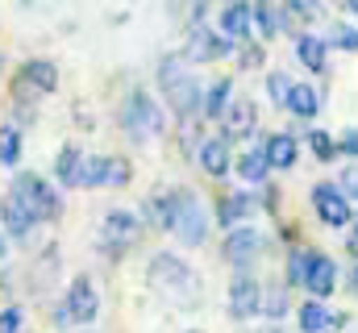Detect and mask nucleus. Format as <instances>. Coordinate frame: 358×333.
<instances>
[{
	"mask_svg": "<svg viewBox=\"0 0 358 333\" xmlns=\"http://www.w3.org/2000/svg\"><path fill=\"white\" fill-rule=\"evenodd\" d=\"M229 100H234V83L229 80H213L204 87V104H200V113L208 117V121H221V113L229 108Z\"/></svg>",
	"mask_w": 358,
	"mask_h": 333,
	"instance_id": "obj_25",
	"label": "nucleus"
},
{
	"mask_svg": "<svg viewBox=\"0 0 358 333\" xmlns=\"http://www.w3.org/2000/svg\"><path fill=\"white\" fill-rule=\"evenodd\" d=\"M250 25H255L263 38H279V34H283V8H275L271 0L250 4Z\"/></svg>",
	"mask_w": 358,
	"mask_h": 333,
	"instance_id": "obj_24",
	"label": "nucleus"
},
{
	"mask_svg": "<svg viewBox=\"0 0 358 333\" xmlns=\"http://www.w3.org/2000/svg\"><path fill=\"white\" fill-rule=\"evenodd\" d=\"M267 333H287V330H267Z\"/></svg>",
	"mask_w": 358,
	"mask_h": 333,
	"instance_id": "obj_45",
	"label": "nucleus"
},
{
	"mask_svg": "<svg viewBox=\"0 0 358 333\" xmlns=\"http://www.w3.org/2000/svg\"><path fill=\"white\" fill-rule=\"evenodd\" d=\"M121 129L129 142H150L163 134V108L146 87H129V96L121 100Z\"/></svg>",
	"mask_w": 358,
	"mask_h": 333,
	"instance_id": "obj_2",
	"label": "nucleus"
},
{
	"mask_svg": "<svg viewBox=\"0 0 358 333\" xmlns=\"http://www.w3.org/2000/svg\"><path fill=\"white\" fill-rule=\"evenodd\" d=\"M229 50H234L229 38H221L217 29H208V25L196 21V25L187 29V46H183L179 55H183L187 63H217V59H225Z\"/></svg>",
	"mask_w": 358,
	"mask_h": 333,
	"instance_id": "obj_11",
	"label": "nucleus"
},
{
	"mask_svg": "<svg viewBox=\"0 0 358 333\" xmlns=\"http://www.w3.org/2000/svg\"><path fill=\"white\" fill-rule=\"evenodd\" d=\"M142 213H146V225H155V229H167V234H171V225H176V187H171V192L150 196V200L142 204Z\"/></svg>",
	"mask_w": 358,
	"mask_h": 333,
	"instance_id": "obj_20",
	"label": "nucleus"
},
{
	"mask_svg": "<svg viewBox=\"0 0 358 333\" xmlns=\"http://www.w3.org/2000/svg\"><path fill=\"white\" fill-rule=\"evenodd\" d=\"M338 155H350V159L358 163V125H355V129H346V134L338 138Z\"/></svg>",
	"mask_w": 358,
	"mask_h": 333,
	"instance_id": "obj_39",
	"label": "nucleus"
},
{
	"mask_svg": "<svg viewBox=\"0 0 358 333\" xmlns=\"http://www.w3.org/2000/svg\"><path fill=\"white\" fill-rule=\"evenodd\" d=\"M342 321H346V317H334L321 300H308V304L300 309V333H334Z\"/></svg>",
	"mask_w": 358,
	"mask_h": 333,
	"instance_id": "obj_21",
	"label": "nucleus"
},
{
	"mask_svg": "<svg viewBox=\"0 0 358 333\" xmlns=\"http://www.w3.org/2000/svg\"><path fill=\"white\" fill-rule=\"evenodd\" d=\"M4 254H8V250H4V234H0V258H4Z\"/></svg>",
	"mask_w": 358,
	"mask_h": 333,
	"instance_id": "obj_44",
	"label": "nucleus"
},
{
	"mask_svg": "<svg viewBox=\"0 0 358 333\" xmlns=\"http://www.w3.org/2000/svg\"><path fill=\"white\" fill-rule=\"evenodd\" d=\"M325 42H329V46H342V50H358V29H350V25H334Z\"/></svg>",
	"mask_w": 358,
	"mask_h": 333,
	"instance_id": "obj_37",
	"label": "nucleus"
},
{
	"mask_svg": "<svg viewBox=\"0 0 358 333\" xmlns=\"http://www.w3.org/2000/svg\"><path fill=\"white\" fill-rule=\"evenodd\" d=\"M80 166H84V150H80V146H63V150L55 155V179H59L63 187H76V183H80Z\"/></svg>",
	"mask_w": 358,
	"mask_h": 333,
	"instance_id": "obj_27",
	"label": "nucleus"
},
{
	"mask_svg": "<svg viewBox=\"0 0 358 333\" xmlns=\"http://www.w3.org/2000/svg\"><path fill=\"white\" fill-rule=\"evenodd\" d=\"M334 288H338V262L329 254L313 250V262H308V275H304V292H313L321 300V296H334Z\"/></svg>",
	"mask_w": 358,
	"mask_h": 333,
	"instance_id": "obj_17",
	"label": "nucleus"
},
{
	"mask_svg": "<svg viewBox=\"0 0 358 333\" xmlns=\"http://www.w3.org/2000/svg\"><path fill=\"white\" fill-rule=\"evenodd\" d=\"M21 330H25V309L21 304L0 309V333H21Z\"/></svg>",
	"mask_w": 358,
	"mask_h": 333,
	"instance_id": "obj_36",
	"label": "nucleus"
},
{
	"mask_svg": "<svg viewBox=\"0 0 358 333\" xmlns=\"http://www.w3.org/2000/svg\"><path fill=\"white\" fill-rule=\"evenodd\" d=\"M155 80H159V92H163V100L171 104V113H176L179 121H192V117L200 113V104H204V87H200V80L192 76V63H187L179 50L159 59Z\"/></svg>",
	"mask_w": 358,
	"mask_h": 333,
	"instance_id": "obj_1",
	"label": "nucleus"
},
{
	"mask_svg": "<svg viewBox=\"0 0 358 333\" xmlns=\"http://www.w3.org/2000/svg\"><path fill=\"white\" fill-rule=\"evenodd\" d=\"M287 108H292V117H300V121H313V117L321 113V96H317V87H313V83H292Z\"/></svg>",
	"mask_w": 358,
	"mask_h": 333,
	"instance_id": "obj_23",
	"label": "nucleus"
},
{
	"mask_svg": "<svg viewBox=\"0 0 358 333\" xmlns=\"http://www.w3.org/2000/svg\"><path fill=\"white\" fill-rule=\"evenodd\" d=\"M308 150H313L321 163H334V159H338V138H329V134L313 129V134H308Z\"/></svg>",
	"mask_w": 358,
	"mask_h": 333,
	"instance_id": "obj_33",
	"label": "nucleus"
},
{
	"mask_svg": "<svg viewBox=\"0 0 358 333\" xmlns=\"http://www.w3.org/2000/svg\"><path fill=\"white\" fill-rule=\"evenodd\" d=\"M255 208H259L255 192H229V196L217 200V225H221V229H238L242 221L255 217Z\"/></svg>",
	"mask_w": 358,
	"mask_h": 333,
	"instance_id": "obj_15",
	"label": "nucleus"
},
{
	"mask_svg": "<svg viewBox=\"0 0 358 333\" xmlns=\"http://www.w3.org/2000/svg\"><path fill=\"white\" fill-rule=\"evenodd\" d=\"M250 4L246 0H229V4H221V13H217V34L221 38H229V42H246L250 38Z\"/></svg>",
	"mask_w": 358,
	"mask_h": 333,
	"instance_id": "obj_14",
	"label": "nucleus"
},
{
	"mask_svg": "<svg viewBox=\"0 0 358 333\" xmlns=\"http://www.w3.org/2000/svg\"><path fill=\"white\" fill-rule=\"evenodd\" d=\"M138 242H142V217L138 213H129V208L104 213V221H100V250H104V258H121L125 250H134Z\"/></svg>",
	"mask_w": 358,
	"mask_h": 333,
	"instance_id": "obj_7",
	"label": "nucleus"
},
{
	"mask_svg": "<svg viewBox=\"0 0 358 333\" xmlns=\"http://www.w3.org/2000/svg\"><path fill=\"white\" fill-rule=\"evenodd\" d=\"M287 8H283V29L287 25H313L317 17H321V4L317 0H283Z\"/></svg>",
	"mask_w": 358,
	"mask_h": 333,
	"instance_id": "obj_29",
	"label": "nucleus"
},
{
	"mask_svg": "<svg viewBox=\"0 0 358 333\" xmlns=\"http://www.w3.org/2000/svg\"><path fill=\"white\" fill-rule=\"evenodd\" d=\"M346 8H350V13L358 17V0H346Z\"/></svg>",
	"mask_w": 358,
	"mask_h": 333,
	"instance_id": "obj_43",
	"label": "nucleus"
},
{
	"mask_svg": "<svg viewBox=\"0 0 358 333\" xmlns=\"http://www.w3.org/2000/svg\"><path fill=\"white\" fill-rule=\"evenodd\" d=\"M342 4H346V0H342Z\"/></svg>",
	"mask_w": 358,
	"mask_h": 333,
	"instance_id": "obj_46",
	"label": "nucleus"
},
{
	"mask_svg": "<svg viewBox=\"0 0 358 333\" xmlns=\"http://www.w3.org/2000/svg\"><path fill=\"white\" fill-rule=\"evenodd\" d=\"M308 200H313V208H317L321 225H329V229H346V225L355 221V204L342 196V187H338V183H313Z\"/></svg>",
	"mask_w": 358,
	"mask_h": 333,
	"instance_id": "obj_9",
	"label": "nucleus"
},
{
	"mask_svg": "<svg viewBox=\"0 0 358 333\" xmlns=\"http://www.w3.org/2000/svg\"><path fill=\"white\" fill-rule=\"evenodd\" d=\"M350 292L358 296V258H355V267H350Z\"/></svg>",
	"mask_w": 358,
	"mask_h": 333,
	"instance_id": "obj_42",
	"label": "nucleus"
},
{
	"mask_svg": "<svg viewBox=\"0 0 358 333\" xmlns=\"http://www.w3.org/2000/svg\"><path fill=\"white\" fill-rule=\"evenodd\" d=\"M338 187H342V196H346L350 204H358V163H350L346 171H342V179H338Z\"/></svg>",
	"mask_w": 358,
	"mask_h": 333,
	"instance_id": "obj_38",
	"label": "nucleus"
},
{
	"mask_svg": "<svg viewBox=\"0 0 358 333\" xmlns=\"http://www.w3.org/2000/svg\"><path fill=\"white\" fill-rule=\"evenodd\" d=\"M259 300H263V283H259V275L238 271L234 283H229V317H234V321H250V317H259Z\"/></svg>",
	"mask_w": 358,
	"mask_h": 333,
	"instance_id": "obj_12",
	"label": "nucleus"
},
{
	"mask_svg": "<svg viewBox=\"0 0 358 333\" xmlns=\"http://www.w3.org/2000/svg\"><path fill=\"white\" fill-rule=\"evenodd\" d=\"M308 262H313V250H292L287 262H283V283H287V288H304Z\"/></svg>",
	"mask_w": 358,
	"mask_h": 333,
	"instance_id": "obj_30",
	"label": "nucleus"
},
{
	"mask_svg": "<svg viewBox=\"0 0 358 333\" xmlns=\"http://www.w3.org/2000/svg\"><path fill=\"white\" fill-rule=\"evenodd\" d=\"M238 175H242L250 187H263V183H267L271 163H267V155H263V142H259V146H250V150L238 159Z\"/></svg>",
	"mask_w": 358,
	"mask_h": 333,
	"instance_id": "obj_22",
	"label": "nucleus"
},
{
	"mask_svg": "<svg viewBox=\"0 0 358 333\" xmlns=\"http://www.w3.org/2000/svg\"><path fill=\"white\" fill-rule=\"evenodd\" d=\"M267 96L275 108H287V96H292V80L283 76V71H271L267 76Z\"/></svg>",
	"mask_w": 358,
	"mask_h": 333,
	"instance_id": "obj_34",
	"label": "nucleus"
},
{
	"mask_svg": "<svg viewBox=\"0 0 358 333\" xmlns=\"http://www.w3.org/2000/svg\"><path fill=\"white\" fill-rule=\"evenodd\" d=\"M259 63H263V50L259 46H246L242 50V67H259Z\"/></svg>",
	"mask_w": 358,
	"mask_h": 333,
	"instance_id": "obj_40",
	"label": "nucleus"
},
{
	"mask_svg": "<svg viewBox=\"0 0 358 333\" xmlns=\"http://www.w3.org/2000/svg\"><path fill=\"white\" fill-rule=\"evenodd\" d=\"M287 313V283H263V300H259V317L279 321Z\"/></svg>",
	"mask_w": 358,
	"mask_h": 333,
	"instance_id": "obj_28",
	"label": "nucleus"
},
{
	"mask_svg": "<svg viewBox=\"0 0 358 333\" xmlns=\"http://www.w3.org/2000/svg\"><path fill=\"white\" fill-rule=\"evenodd\" d=\"M250 134H255V100L238 96V100H229V108L221 113V138H225V142H242V138H250Z\"/></svg>",
	"mask_w": 358,
	"mask_h": 333,
	"instance_id": "obj_13",
	"label": "nucleus"
},
{
	"mask_svg": "<svg viewBox=\"0 0 358 333\" xmlns=\"http://www.w3.org/2000/svg\"><path fill=\"white\" fill-rule=\"evenodd\" d=\"M129 183V163L108 155V166H104V187H125Z\"/></svg>",
	"mask_w": 358,
	"mask_h": 333,
	"instance_id": "obj_35",
	"label": "nucleus"
},
{
	"mask_svg": "<svg viewBox=\"0 0 358 333\" xmlns=\"http://www.w3.org/2000/svg\"><path fill=\"white\" fill-rule=\"evenodd\" d=\"M346 246H350V254L358 258V221H350V238H346Z\"/></svg>",
	"mask_w": 358,
	"mask_h": 333,
	"instance_id": "obj_41",
	"label": "nucleus"
},
{
	"mask_svg": "<svg viewBox=\"0 0 358 333\" xmlns=\"http://www.w3.org/2000/svg\"><path fill=\"white\" fill-rule=\"evenodd\" d=\"M55 87H59V67H55L50 59H29V63L17 71V80H13V100H17V108H21L25 117H34V100L50 96Z\"/></svg>",
	"mask_w": 358,
	"mask_h": 333,
	"instance_id": "obj_4",
	"label": "nucleus"
},
{
	"mask_svg": "<svg viewBox=\"0 0 358 333\" xmlns=\"http://www.w3.org/2000/svg\"><path fill=\"white\" fill-rule=\"evenodd\" d=\"M263 155H267L271 171H292L296 166V138L292 134H267L263 138Z\"/></svg>",
	"mask_w": 358,
	"mask_h": 333,
	"instance_id": "obj_19",
	"label": "nucleus"
},
{
	"mask_svg": "<svg viewBox=\"0 0 358 333\" xmlns=\"http://www.w3.org/2000/svg\"><path fill=\"white\" fill-rule=\"evenodd\" d=\"M208 225L213 221H208L200 196L187 192V187H176V225H171V234H176L183 246H204L208 242Z\"/></svg>",
	"mask_w": 358,
	"mask_h": 333,
	"instance_id": "obj_8",
	"label": "nucleus"
},
{
	"mask_svg": "<svg viewBox=\"0 0 358 333\" xmlns=\"http://www.w3.org/2000/svg\"><path fill=\"white\" fill-rule=\"evenodd\" d=\"M263 234L259 229H250V225H238V229H229L225 234V242H221V258L234 267V271H250L255 262H259V254H263Z\"/></svg>",
	"mask_w": 358,
	"mask_h": 333,
	"instance_id": "obj_10",
	"label": "nucleus"
},
{
	"mask_svg": "<svg viewBox=\"0 0 358 333\" xmlns=\"http://www.w3.org/2000/svg\"><path fill=\"white\" fill-rule=\"evenodd\" d=\"M13 196L38 217V225H55L59 217H63V196H59V187H50L42 175H34V171H21L17 179H13Z\"/></svg>",
	"mask_w": 358,
	"mask_h": 333,
	"instance_id": "obj_3",
	"label": "nucleus"
},
{
	"mask_svg": "<svg viewBox=\"0 0 358 333\" xmlns=\"http://www.w3.org/2000/svg\"><path fill=\"white\" fill-rule=\"evenodd\" d=\"M104 166H108V155H84V166H80V183L76 187H104Z\"/></svg>",
	"mask_w": 358,
	"mask_h": 333,
	"instance_id": "obj_31",
	"label": "nucleus"
},
{
	"mask_svg": "<svg viewBox=\"0 0 358 333\" xmlns=\"http://www.w3.org/2000/svg\"><path fill=\"white\" fill-rule=\"evenodd\" d=\"M0 221H4V229H8V238H17V242H25L29 234H34V225H38V217L8 192V196H0Z\"/></svg>",
	"mask_w": 358,
	"mask_h": 333,
	"instance_id": "obj_16",
	"label": "nucleus"
},
{
	"mask_svg": "<svg viewBox=\"0 0 358 333\" xmlns=\"http://www.w3.org/2000/svg\"><path fill=\"white\" fill-rule=\"evenodd\" d=\"M146 275H150V288H159V292L171 296L176 304L196 300V275L187 271V262H183L179 254H155Z\"/></svg>",
	"mask_w": 358,
	"mask_h": 333,
	"instance_id": "obj_5",
	"label": "nucleus"
},
{
	"mask_svg": "<svg viewBox=\"0 0 358 333\" xmlns=\"http://www.w3.org/2000/svg\"><path fill=\"white\" fill-rule=\"evenodd\" d=\"M296 55L308 71H325V55H329V42L317 38V34H300L296 38Z\"/></svg>",
	"mask_w": 358,
	"mask_h": 333,
	"instance_id": "obj_26",
	"label": "nucleus"
},
{
	"mask_svg": "<svg viewBox=\"0 0 358 333\" xmlns=\"http://www.w3.org/2000/svg\"><path fill=\"white\" fill-rule=\"evenodd\" d=\"M96 317H100V296H96V288H92L88 275H80V279L67 288V296L59 300V309H55V330H71V325L88 330Z\"/></svg>",
	"mask_w": 358,
	"mask_h": 333,
	"instance_id": "obj_6",
	"label": "nucleus"
},
{
	"mask_svg": "<svg viewBox=\"0 0 358 333\" xmlns=\"http://www.w3.org/2000/svg\"><path fill=\"white\" fill-rule=\"evenodd\" d=\"M196 163L204 175H213V179H225L229 175V142L217 134V138H204L200 146H196Z\"/></svg>",
	"mask_w": 358,
	"mask_h": 333,
	"instance_id": "obj_18",
	"label": "nucleus"
},
{
	"mask_svg": "<svg viewBox=\"0 0 358 333\" xmlns=\"http://www.w3.org/2000/svg\"><path fill=\"white\" fill-rule=\"evenodd\" d=\"M21 163V129L4 125L0 129V166H17Z\"/></svg>",
	"mask_w": 358,
	"mask_h": 333,
	"instance_id": "obj_32",
	"label": "nucleus"
}]
</instances>
